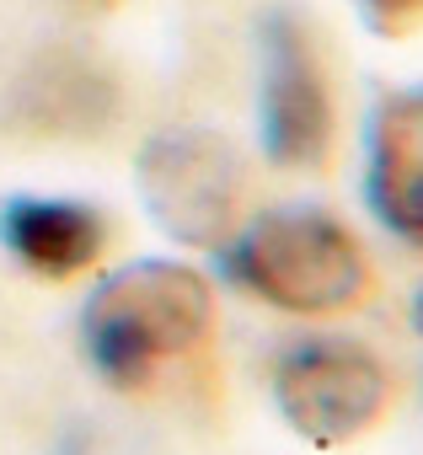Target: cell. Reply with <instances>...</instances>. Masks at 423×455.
Wrapping results in <instances>:
<instances>
[{"mask_svg": "<svg viewBox=\"0 0 423 455\" xmlns=\"http://www.w3.org/2000/svg\"><path fill=\"white\" fill-rule=\"evenodd\" d=\"M81 354L124 396L166 391L215 354V284L177 258H140L108 274L81 306Z\"/></svg>", "mask_w": 423, "mask_h": 455, "instance_id": "cell-1", "label": "cell"}, {"mask_svg": "<svg viewBox=\"0 0 423 455\" xmlns=\"http://www.w3.org/2000/svg\"><path fill=\"white\" fill-rule=\"evenodd\" d=\"M220 268L242 295L300 322L354 316L375 295L370 247L354 236L348 220L316 204H279L247 214L220 247Z\"/></svg>", "mask_w": 423, "mask_h": 455, "instance_id": "cell-2", "label": "cell"}, {"mask_svg": "<svg viewBox=\"0 0 423 455\" xmlns=\"http://www.w3.org/2000/svg\"><path fill=\"white\" fill-rule=\"evenodd\" d=\"M274 407L316 450H343L375 434L396 402L391 364L359 338H300L274 359Z\"/></svg>", "mask_w": 423, "mask_h": 455, "instance_id": "cell-3", "label": "cell"}, {"mask_svg": "<svg viewBox=\"0 0 423 455\" xmlns=\"http://www.w3.org/2000/svg\"><path fill=\"white\" fill-rule=\"evenodd\" d=\"M258 150L279 172H327L338 150L327 60L295 12H268L258 28Z\"/></svg>", "mask_w": 423, "mask_h": 455, "instance_id": "cell-4", "label": "cell"}, {"mask_svg": "<svg viewBox=\"0 0 423 455\" xmlns=\"http://www.w3.org/2000/svg\"><path fill=\"white\" fill-rule=\"evenodd\" d=\"M140 198L182 247H226L247 220V161L215 129H161L140 150Z\"/></svg>", "mask_w": 423, "mask_h": 455, "instance_id": "cell-5", "label": "cell"}, {"mask_svg": "<svg viewBox=\"0 0 423 455\" xmlns=\"http://www.w3.org/2000/svg\"><path fill=\"white\" fill-rule=\"evenodd\" d=\"M364 204L407 247H423V86L375 102L364 129Z\"/></svg>", "mask_w": 423, "mask_h": 455, "instance_id": "cell-6", "label": "cell"}, {"mask_svg": "<svg viewBox=\"0 0 423 455\" xmlns=\"http://www.w3.org/2000/svg\"><path fill=\"white\" fill-rule=\"evenodd\" d=\"M12 129L33 140H97L118 118V81L86 54L49 49L12 86Z\"/></svg>", "mask_w": 423, "mask_h": 455, "instance_id": "cell-7", "label": "cell"}, {"mask_svg": "<svg viewBox=\"0 0 423 455\" xmlns=\"http://www.w3.org/2000/svg\"><path fill=\"white\" fill-rule=\"evenodd\" d=\"M108 242H113V225L97 204L38 198V193L0 204V247H6L33 279H49V284L81 279L102 263Z\"/></svg>", "mask_w": 423, "mask_h": 455, "instance_id": "cell-8", "label": "cell"}, {"mask_svg": "<svg viewBox=\"0 0 423 455\" xmlns=\"http://www.w3.org/2000/svg\"><path fill=\"white\" fill-rule=\"evenodd\" d=\"M359 12L370 17L375 33L402 38V33H412V28L423 22V0H359Z\"/></svg>", "mask_w": 423, "mask_h": 455, "instance_id": "cell-9", "label": "cell"}, {"mask_svg": "<svg viewBox=\"0 0 423 455\" xmlns=\"http://www.w3.org/2000/svg\"><path fill=\"white\" fill-rule=\"evenodd\" d=\"M412 332L423 338V284H418V295H412Z\"/></svg>", "mask_w": 423, "mask_h": 455, "instance_id": "cell-10", "label": "cell"}]
</instances>
